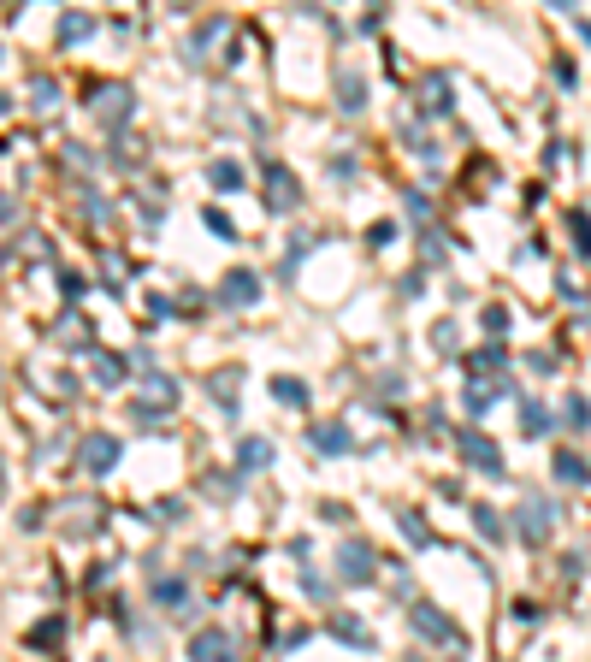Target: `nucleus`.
<instances>
[{"mask_svg": "<svg viewBox=\"0 0 591 662\" xmlns=\"http://www.w3.org/2000/svg\"><path fill=\"white\" fill-rule=\"evenodd\" d=\"M556 473H562L568 485H586V462H580V456H568V450L556 456Z\"/></svg>", "mask_w": 591, "mask_h": 662, "instance_id": "f257e3e1", "label": "nucleus"}, {"mask_svg": "<svg viewBox=\"0 0 591 662\" xmlns=\"http://www.w3.org/2000/svg\"><path fill=\"white\" fill-rule=\"evenodd\" d=\"M467 456H473L479 467H491V473H497V450H491L485 438H467Z\"/></svg>", "mask_w": 591, "mask_h": 662, "instance_id": "f03ea898", "label": "nucleus"}, {"mask_svg": "<svg viewBox=\"0 0 591 662\" xmlns=\"http://www.w3.org/2000/svg\"><path fill=\"white\" fill-rule=\"evenodd\" d=\"M420 633H438V639H456V633L444 627V615H438V609H420Z\"/></svg>", "mask_w": 591, "mask_h": 662, "instance_id": "7ed1b4c3", "label": "nucleus"}]
</instances>
